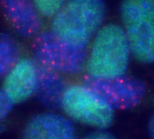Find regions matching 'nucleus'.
Wrapping results in <instances>:
<instances>
[{
  "mask_svg": "<svg viewBox=\"0 0 154 139\" xmlns=\"http://www.w3.org/2000/svg\"><path fill=\"white\" fill-rule=\"evenodd\" d=\"M33 60L38 65L67 75H77L85 69L87 49L74 48L51 30L41 32L31 46Z\"/></svg>",
  "mask_w": 154,
  "mask_h": 139,
  "instance_id": "4",
  "label": "nucleus"
},
{
  "mask_svg": "<svg viewBox=\"0 0 154 139\" xmlns=\"http://www.w3.org/2000/svg\"><path fill=\"white\" fill-rule=\"evenodd\" d=\"M82 84L100 95L114 110L135 107L141 101L145 94V86L142 81L125 76L101 79L87 74L83 77Z\"/></svg>",
  "mask_w": 154,
  "mask_h": 139,
  "instance_id": "6",
  "label": "nucleus"
},
{
  "mask_svg": "<svg viewBox=\"0 0 154 139\" xmlns=\"http://www.w3.org/2000/svg\"><path fill=\"white\" fill-rule=\"evenodd\" d=\"M33 2L39 14L47 18H54L66 4L63 0H35Z\"/></svg>",
  "mask_w": 154,
  "mask_h": 139,
  "instance_id": "12",
  "label": "nucleus"
},
{
  "mask_svg": "<svg viewBox=\"0 0 154 139\" xmlns=\"http://www.w3.org/2000/svg\"><path fill=\"white\" fill-rule=\"evenodd\" d=\"M0 102V115L1 119L2 120L7 116L14 104L12 102V100L9 99V97L2 90H1Z\"/></svg>",
  "mask_w": 154,
  "mask_h": 139,
  "instance_id": "13",
  "label": "nucleus"
},
{
  "mask_svg": "<svg viewBox=\"0 0 154 139\" xmlns=\"http://www.w3.org/2000/svg\"><path fill=\"white\" fill-rule=\"evenodd\" d=\"M38 66L33 59L22 58L4 77L1 90L14 104L24 102L35 94Z\"/></svg>",
  "mask_w": 154,
  "mask_h": 139,
  "instance_id": "8",
  "label": "nucleus"
},
{
  "mask_svg": "<svg viewBox=\"0 0 154 139\" xmlns=\"http://www.w3.org/2000/svg\"><path fill=\"white\" fill-rule=\"evenodd\" d=\"M82 139H116L112 134L104 130H98L88 134Z\"/></svg>",
  "mask_w": 154,
  "mask_h": 139,
  "instance_id": "14",
  "label": "nucleus"
},
{
  "mask_svg": "<svg viewBox=\"0 0 154 139\" xmlns=\"http://www.w3.org/2000/svg\"><path fill=\"white\" fill-rule=\"evenodd\" d=\"M131 53L125 30L115 24L106 25L93 41L85 66L88 75L101 79L125 76Z\"/></svg>",
  "mask_w": 154,
  "mask_h": 139,
  "instance_id": "2",
  "label": "nucleus"
},
{
  "mask_svg": "<svg viewBox=\"0 0 154 139\" xmlns=\"http://www.w3.org/2000/svg\"><path fill=\"white\" fill-rule=\"evenodd\" d=\"M37 66L38 79L35 92L36 98L48 109H61L63 96L69 87L65 75L38 65Z\"/></svg>",
  "mask_w": 154,
  "mask_h": 139,
  "instance_id": "10",
  "label": "nucleus"
},
{
  "mask_svg": "<svg viewBox=\"0 0 154 139\" xmlns=\"http://www.w3.org/2000/svg\"><path fill=\"white\" fill-rule=\"evenodd\" d=\"M20 59V49L17 41L7 33H1L0 37L1 77H5Z\"/></svg>",
  "mask_w": 154,
  "mask_h": 139,
  "instance_id": "11",
  "label": "nucleus"
},
{
  "mask_svg": "<svg viewBox=\"0 0 154 139\" xmlns=\"http://www.w3.org/2000/svg\"><path fill=\"white\" fill-rule=\"evenodd\" d=\"M61 109L72 121L98 130L109 128L114 121L113 108L83 84L69 86L63 96Z\"/></svg>",
  "mask_w": 154,
  "mask_h": 139,
  "instance_id": "5",
  "label": "nucleus"
},
{
  "mask_svg": "<svg viewBox=\"0 0 154 139\" xmlns=\"http://www.w3.org/2000/svg\"><path fill=\"white\" fill-rule=\"evenodd\" d=\"M1 4L6 18L20 36L34 38L41 32L42 17L33 1L4 0Z\"/></svg>",
  "mask_w": 154,
  "mask_h": 139,
  "instance_id": "9",
  "label": "nucleus"
},
{
  "mask_svg": "<svg viewBox=\"0 0 154 139\" xmlns=\"http://www.w3.org/2000/svg\"><path fill=\"white\" fill-rule=\"evenodd\" d=\"M149 132L151 139H154V114L149 121Z\"/></svg>",
  "mask_w": 154,
  "mask_h": 139,
  "instance_id": "15",
  "label": "nucleus"
},
{
  "mask_svg": "<svg viewBox=\"0 0 154 139\" xmlns=\"http://www.w3.org/2000/svg\"><path fill=\"white\" fill-rule=\"evenodd\" d=\"M121 15L131 52L144 64L154 62V0H129Z\"/></svg>",
  "mask_w": 154,
  "mask_h": 139,
  "instance_id": "3",
  "label": "nucleus"
},
{
  "mask_svg": "<svg viewBox=\"0 0 154 139\" xmlns=\"http://www.w3.org/2000/svg\"><path fill=\"white\" fill-rule=\"evenodd\" d=\"M22 139H78L70 118L53 112L35 115L25 126Z\"/></svg>",
  "mask_w": 154,
  "mask_h": 139,
  "instance_id": "7",
  "label": "nucleus"
},
{
  "mask_svg": "<svg viewBox=\"0 0 154 139\" xmlns=\"http://www.w3.org/2000/svg\"><path fill=\"white\" fill-rule=\"evenodd\" d=\"M100 0H71L53 18L51 30L55 36L78 49H86L105 17Z\"/></svg>",
  "mask_w": 154,
  "mask_h": 139,
  "instance_id": "1",
  "label": "nucleus"
}]
</instances>
